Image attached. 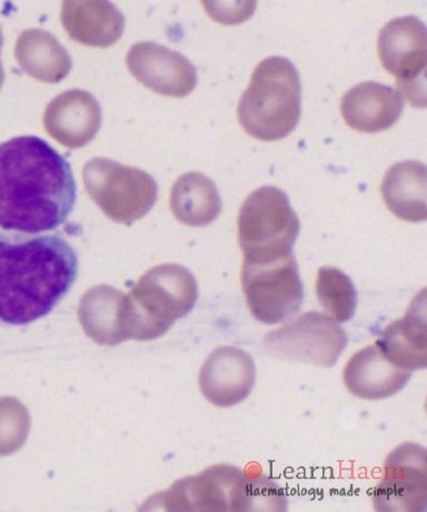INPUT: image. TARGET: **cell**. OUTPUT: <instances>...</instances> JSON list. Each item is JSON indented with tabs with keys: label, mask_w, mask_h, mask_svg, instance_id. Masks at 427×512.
<instances>
[{
	"label": "cell",
	"mask_w": 427,
	"mask_h": 512,
	"mask_svg": "<svg viewBox=\"0 0 427 512\" xmlns=\"http://www.w3.org/2000/svg\"><path fill=\"white\" fill-rule=\"evenodd\" d=\"M242 285L253 317L265 324L289 320L304 300L294 253L266 261L244 260Z\"/></svg>",
	"instance_id": "cell-5"
},
{
	"label": "cell",
	"mask_w": 427,
	"mask_h": 512,
	"mask_svg": "<svg viewBox=\"0 0 427 512\" xmlns=\"http://www.w3.org/2000/svg\"><path fill=\"white\" fill-rule=\"evenodd\" d=\"M345 386L354 396L383 400L399 393L410 381L412 371L395 366L375 343L354 354L347 362Z\"/></svg>",
	"instance_id": "cell-11"
},
{
	"label": "cell",
	"mask_w": 427,
	"mask_h": 512,
	"mask_svg": "<svg viewBox=\"0 0 427 512\" xmlns=\"http://www.w3.org/2000/svg\"><path fill=\"white\" fill-rule=\"evenodd\" d=\"M87 176L95 199L119 221L137 218L156 198V186L150 177L111 162H93Z\"/></svg>",
	"instance_id": "cell-9"
},
{
	"label": "cell",
	"mask_w": 427,
	"mask_h": 512,
	"mask_svg": "<svg viewBox=\"0 0 427 512\" xmlns=\"http://www.w3.org/2000/svg\"><path fill=\"white\" fill-rule=\"evenodd\" d=\"M173 209L178 219L190 225L213 222L222 209L214 183L201 174L182 177L174 187Z\"/></svg>",
	"instance_id": "cell-19"
},
{
	"label": "cell",
	"mask_w": 427,
	"mask_h": 512,
	"mask_svg": "<svg viewBox=\"0 0 427 512\" xmlns=\"http://www.w3.org/2000/svg\"><path fill=\"white\" fill-rule=\"evenodd\" d=\"M78 256L61 235L0 233V321L26 326L72 289Z\"/></svg>",
	"instance_id": "cell-2"
},
{
	"label": "cell",
	"mask_w": 427,
	"mask_h": 512,
	"mask_svg": "<svg viewBox=\"0 0 427 512\" xmlns=\"http://www.w3.org/2000/svg\"><path fill=\"white\" fill-rule=\"evenodd\" d=\"M127 66L137 81L165 96H187L197 83L196 68L185 56L156 43L133 46Z\"/></svg>",
	"instance_id": "cell-10"
},
{
	"label": "cell",
	"mask_w": 427,
	"mask_h": 512,
	"mask_svg": "<svg viewBox=\"0 0 427 512\" xmlns=\"http://www.w3.org/2000/svg\"><path fill=\"white\" fill-rule=\"evenodd\" d=\"M62 23L73 41L94 47H109L122 37L125 19L108 2H65Z\"/></svg>",
	"instance_id": "cell-16"
},
{
	"label": "cell",
	"mask_w": 427,
	"mask_h": 512,
	"mask_svg": "<svg viewBox=\"0 0 427 512\" xmlns=\"http://www.w3.org/2000/svg\"><path fill=\"white\" fill-rule=\"evenodd\" d=\"M15 55L26 74L49 84L62 82L73 66L66 49L43 29L23 32L18 38Z\"/></svg>",
	"instance_id": "cell-18"
},
{
	"label": "cell",
	"mask_w": 427,
	"mask_h": 512,
	"mask_svg": "<svg viewBox=\"0 0 427 512\" xmlns=\"http://www.w3.org/2000/svg\"><path fill=\"white\" fill-rule=\"evenodd\" d=\"M404 97L394 88L375 82L356 85L342 98L344 121L353 130L377 133L392 127L402 115Z\"/></svg>",
	"instance_id": "cell-12"
},
{
	"label": "cell",
	"mask_w": 427,
	"mask_h": 512,
	"mask_svg": "<svg viewBox=\"0 0 427 512\" xmlns=\"http://www.w3.org/2000/svg\"><path fill=\"white\" fill-rule=\"evenodd\" d=\"M237 226L246 261L273 260L293 253L301 230L289 196L274 186H263L248 196Z\"/></svg>",
	"instance_id": "cell-4"
},
{
	"label": "cell",
	"mask_w": 427,
	"mask_h": 512,
	"mask_svg": "<svg viewBox=\"0 0 427 512\" xmlns=\"http://www.w3.org/2000/svg\"><path fill=\"white\" fill-rule=\"evenodd\" d=\"M347 342L346 332L329 315L309 312L268 333L263 344L272 357L331 368Z\"/></svg>",
	"instance_id": "cell-7"
},
{
	"label": "cell",
	"mask_w": 427,
	"mask_h": 512,
	"mask_svg": "<svg viewBox=\"0 0 427 512\" xmlns=\"http://www.w3.org/2000/svg\"><path fill=\"white\" fill-rule=\"evenodd\" d=\"M426 166L406 161L394 164L386 172L382 194L387 208L407 222H424L426 210Z\"/></svg>",
	"instance_id": "cell-17"
},
{
	"label": "cell",
	"mask_w": 427,
	"mask_h": 512,
	"mask_svg": "<svg viewBox=\"0 0 427 512\" xmlns=\"http://www.w3.org/2000/svg\"><path fill=\"white\" fill-rule=\"evenodd\" d=\"M3 43H4V38H3V34H2V29H0V49H2ZM4 78H5V73H4L3 63H2V61H0V88H2V86H3Z\"/></svg>",
	"instance_id": "cell-22"
},
{
	"label": "cell",
	"mask_w": 427,
	"mask_h": 512,
	"mask_svg": "<svg viewBox=\"0 0 427 512\" xmlns=\"http://www.w3.org/2000/svg\"><path fill=\"white\" fill-rule=\"evenodd\" d=\"M316 293L326 313L336 322H347L354 317L357 293L350 277L341 270L320 269Z\"/></svg>",
	"instance_id": "cell-20"
},
{
	"label": "cell",
	"mask_w": 427,
	"mask_h": 512,
	"mask_svg": "<svg viewBox=\"0 0 427 512\" xmlns=\"http://www.w3.org/2000/svg\"><path fill=\"white\" fill-rule=\"evenodd\" d=\"M101 121V105L92 94L81 90L58 95L49 103L44 115L49 134L73 147L92 140Z\"/></svg>",
	"instance_id": "cell-14"
},
{
	"label": "cell",
	"mask_w": 427,
	"mask_h": 512,
	"mask_svg": "<svg viewBox=\"0 0 427 512\" xmlns=\"http://www.w3.org/2000/svg\"><path fill=\"white\" fill-rule=\"evenodd\" d=\"M255 380V363L250 354L231 347L216 350L202 376L207 398L221 407H233L244 401Z\"/></svg>",
	"instance_id": "cell-13"
},
{
	"label": "cell",
	"mask_w": 427,
	"mask_h": 512,
	"mask_svg": "<svg viewBox=\"0 0 427 512\" xmlns=\"http://www.w3.org/2000/svg\"><path fill=\"white\" fill-rule=\"evenodd\" d=\"M17 410L12 401L0 402V452L15 448L17 432Z\"/></svg>",
	"instance_id": "cell-21"
},
{
	"label": "cell",
	"mask_w": 427,
	"mask_h": 512,
	"mask_svg": "<svg viewBox=\"0 0 427 512\" xmlns=\"http://www.w3.org/2000/svg\"><path fill=\"white\" fill-rule=\"evenodd\" d=\"M77 186L71 164L37 136L0 145V228L54 231L72 214Z\"/></svg>",
	"instance_id": "cell-1"
},
{
	"label": "cell",
	"mask_w": 427,
	"mask_h": 512,
	"mask_svg": "<svg viewBox=\"0 0 427 512\" xmlns=\"http://www.w3.org/2000/svg\"><path fill=\"white\" fill-rule=\"evenodd\" d=\"M426 449L416 443L396 447L384 465V475L373 495L375 510L420 512L427 505Z\"/></svg>",
	"instance_id": "cell-8"
},
{
	"label": "cell",
	"mask_w": 427,
	"mask_h": 512,
	"mask_svg": "<svg viewBox=\"0 0 427 512\" xmlns=\"http://www.w3.org/2000/svg\"><path fill=\"white\" fill-rule=\"evenodd\" d=\"M247 134L262 141L289 136L301 118V80L289 59L272 56L256 67L237 108Z\"/></svg>",
	"instance_id": "cell-3"
},
{
	"label": "cell",
	"mask_w": 427,
	"mask_h": 512,
	"mask_svg": "<svg viewBox=\"0 0 427 512\" xmlns=\"http://www.w3.org/2000/svg\"><path fill=\"white\" fill-rule=\"evenodd\" d=\"M395 366L420 370L427 366L426 293L423 290L412 301L402 319L387 326L376 342Z\"/></svg>",
	"instance_id": "cell-15"
},
{
	"label": "cell",
	"mask_w": 427,
	"mask_h": 512,
	"mask_svg": "<svg viewBox=\"0 0 427 512\" xmlns=\"http://www.w3.org/2000/svg\"><path fill=\"white\" fill-rule=\"evenodd\" d=\"M379 56L385 70L396 77L399 92L414 107H426V27L415 16L395 18L379 35Z\"/></svg>",
	"instance_id": "cell-6"
}]
</instances>
